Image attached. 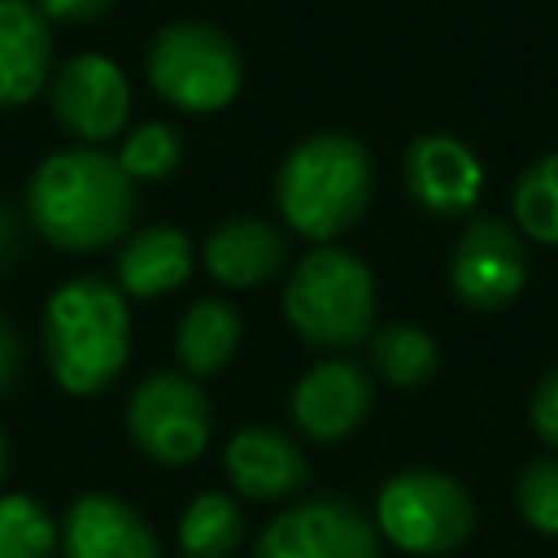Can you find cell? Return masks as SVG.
<instances>
[{
  "mask_svg": "<svg viewBox=\"0 0 558 558\" xmlns=\"http://www.w3.org/2000/svg\"><path fill=\"white\" fill-rule=\"evenodd\" d=\"M135 183L113 153L96 144H70L48 153L22 196L31 231L61 253H100L122 244L135 222Z\"/></svg>",
  "mask_w": 558,
  "mask_h": 558,
  "instance_id": "1",
  "label": "cell"
},
{
  "mask_svg": "<svg viewBox=\"0 0 558 558\" xmlns=\"http://www.w3.org/2000/svg\"><path fill=\"white\" fill-rule=\"evenodd\" d=\"M270 196L292 235L336 244L375 201V157L349 131H314L283 153Z\"/></svg>",
  "mask_w": 558,
  "mask_h": 558,
  "instance_id": "2",
  "label": "cell"
},
{
  "mask_svg": "<svg viewBox=\"0 0 558 558\" xmlns=\"http://www.w3.org/2000/svg\"><path fill=\"white\" fill-rule=\"evenodd\" d=\"M44 362L70 397H100L131 357V305L105 275H78L44 301Z\"/></svg>",
  "mask_w": 558,
  "mask_h": 558,
  "instance_id": "3",
  "label": "cell"
},
{
  "mask_svg": "<svg viewBox=\"0 0 558 558\" xmlns=\"http://www.w3.org/2000/svg\"><path fill=\"white\" fill-rule=\"evenodd\" d=\"M379 292L371 266L340 244H314L283 279V318L318 353H349L371 340Z\"/></svg>",
  "mask_w": 558,
  "mask_h": 558,
  "instance_id": "4",
  "label": "cell"
},
{
  "mask_svg": "<svg viewBox=\"0 0 558 558\" xmlns=\"http://www.w3.org/2000/svg\"><path fill=\"white\" fill-rule=\"evenodd\" d=\"M148 87L179 113H218L244 87V52L214 22H170L144 52Z\"/></svg>",
  "mask_w": 558,
  "mask_h": 558,
  "instance_id": "5",
  "label": "cell"
},
{
  "mask_svg": "<svg viewBox=\"0 0 558 558\" xmlns=\"http://www.w3.org/2000/svg\"><path fill=\"white\" fill-rule=\"evenodd\" d=\"M375 527L384 545L410 558H445L475 532V501L462 480L436 466H405L375 493Z\"/></svg>",
  "mask_w": 558,
  "mask_h": 558,
  "instance_id": "6",
  "label": "cell"
},
{
  "mask_svg": "<svg viewBox=\"0 0 558 558\" xmlns=\"http://www.w3.org/2000/svg\"><path fill=\"white\" fill-rule=\"evenodd\" d=\"M126 436L157 466H192L214 436L209 392L183 371L144 375L126 401Z\"/></svg>",
  "mask_w": 558,
  "mask_h": 558,
  "instance_id": "7",
  "label": "cell"
},
{
  "mask_svg": "<svg viewBox=\"0 0 558 558\" xmlns=\"http://www.w3.org/2000/svg\"><path fill=\"white\" fill-rule=\"evenodd\" d=\"M253 558H384V536L357 501L305 493L257 532Z\"/></svg>",
  "mask_w": 558,
  "mask_h": 558,
  "instance_id": "8",
  "label": "cell"
},
{
  "mask_svg": "<svg viewBox=\"0 0 558 558\" xmlns=\"http://www.w3.org/2000/svg\"><path fill=\"white\" fill-rule=\"evenodd\" d=\"M527 283V244L514 222L497 214H475L453 253H449V288L475 314H497L519 301Z\"/></svg>",
  "mask_w": 558,
  "mask_h": 558,
  "instance_id": "9",
  "label": "cell"
},
{
  "mask_svg": "<svg viewBox=\"0 0 558 558\" xmlns=\"http://www.w3.org/2000/svg\"><path fill=\"white\" fill-rule=\"evenodd\" d=\"M375 392L379 379L371 375V366H362L349 353H323L296 375L288 392V418L305 440L336 445L371 418Z\"/></svg>",
  "mask_w": 558,
  "mask_h": 558,
  "instance_id": "10",
  "label": "cell"
},
{
  "mask_svg": "<svg viewBox=\"0 0 558 558\" xmlns=\"http://www.w3.org/2000/svg\"><path fill=\"white\" fill-rule=\"evenodd\" d=\"M48 105L65 135L78 144H105L122 135L131 118V78L105 52H78L61 61L48 78Z\"/></svg>",
  "mask_w": 558,
  "mask_h": 558,
  "instance_id": "11",
  "label": "cell"
},
{
  "mask_svg": "<svg viewBox=\"0 0 558 558\" xmlns=\"http://www.w3.org/2000/svg\"><path fill=\"white\" fill-rule=\"evenodd\" d=\"M401 183L423 214L462 218L484 196V161L466 140L449 131H423L401 153Z\"/></svg>",
  "mask_w": 558,
  "mask_h": 558,
  "instance_id": "12",
  "label": "cell"
},
{
  "mask_svg": "<svg viewBox=\"0 0 558 558\" xmlns=\"http://www.w3.org/2000/svg\"><path fill=\"white\" fill-rule=\"evenodd\" d=\"M222 471L244 501H292L310 488V453L296 436L270 423H248L231 432L222 449Z\"/></svg>",
  "mask_w": 558,
  "mask_h": 558,
  "instance_id": "13",
  "label": "cell"
},
{
  "mask_svg": "<svg viewBox=\"0 0 558 558\" xmlns=\"http://www.w3.org/2000/svg\"><path fill=\"white\" fill-rule=\"evenodd\" d=\"M292 262L288 231L266 218H222L205 240H201V266L209 270L214 283L231 292L266 288L275 283Z\"/></svg>",
  "mask_w": 558,
  "mask_h": 558,
  "instance_id": "14",
  "label": "cell"
},
{
  "mask_svg": "<svg viewBox=\"0 0 558 558\" xmlns=\"http://www.w3.org/2000/svg\"><path fill=\"white\" fill-rule=\"evenodd\" d=\"M65 558H166L153 523L113 493H83L61 519Z\"/></svg>",
  "mask_w": 558,
  "mask_h": 558,
  "instance_id": "15",
  "label": "cell"
},
{
  "mask_svg": "<svg viewBox=\"0 0 558 558\" xmlns=\"http://www.w3.org/2000/svg\"><path fill=\"white\" fill-rule=\"evenodd\" d=\"M52 78V22L35 0H0V109H22Z\"/></svg>",
  "mask_w": 558,
  "mask_h": 558,
  "instance_id": "16",
  "label": "cell"
},
{
  "mask_svg": "<svg viewBox=\"0 0 558 558\" xmlns=\"http://www.w3.org/2000/svg\"><path fill=\"white\" fill-rule=\"evenodd\" d=\"M196 253L183 227L174 222H148L140 231H131L113 257V283L126 296H166L174 288H183L192 279Z\"/></svg>",
  "mask_w": 558,
  "mask_h": 558,
  "instance_id": "17",
  "label": "cell"
},
{
  "mask_svg": "<svg viewBox=\"0 0 558 558\" xmlns=\"http://www.w3.org/2000/svg\"><path fill=\"white\" fill-rule=\"evenodd\" d=\"M240 336H244V318H240V310L227 296H201V301H192L183 310L179 327H174L179 371L192 375V379L218 375L235 357Z\"/></svg>",
  "mask_w": 558,
  "mask_h": 558,
  "instance_id": "18",
  "label": "cell"
},
{
  "mask_svg": "<svg viewBox=\"0 0 558 558\" xmlns=\"http://www.w3.org/2000/svg\"><path fill=\"white\" fill-rule=\"evenodd\" d=\"M366 362H371V375L388 388H423L436 379L440 371V344L432 331H423L418 323H384L371 331L366 340Z\"/></svg>",
  "mask_w": 558,
  "mask_h": 558,
  "instance_id": "19",
  "label": "cell"
},
{
  "mask_svg": "<svg viewBox=\"0 0 558 558\" xmlns=\"http://www.w3.org/2000/svg\"><path fill=\"white\" fill-rule=\"evenodd\" d=\"M244 506L235 493L222 488H205L196 493L183 514H179V558H235V549L244 545Z\"/></svg>",
  "mask_w": 558,
  "mask_h": 558,
  "instance_id": "20",
  "label": "cell"
},
{
  "mask_svg": "<svg viewBox=\"0 0 558 558\" xmlns=\"http://www.w3.org/2000/svg\"><path fill=\"white\" fill-rule=\"evenodd\" d=\"M510 209L523 240L558 248V153H545L532 166H523L510 192Z\"/></svg>",
  "mask_w": 558,
  "mask_h": 558,
  "instance_id": "21",
  "label": "cell"
},
{
  "mask_svg": "<svg viewBox=\"0 0 558 558\" xmlns=\"http://www.w3.org/2000/svg\"><path fill=\"white\" fill-rule=\"evenodd\" d=\"M61 523L31 493H0V558H52Z\"/></svg>",
  "mask_w": 558,
  "mask_h": 558,
  "instance_id": "22",
  "label": "cell"
},
{
  "mask_svg": "<svg viewBox=\"0 0 558 558\" xmlns=\"http://www.w3.org/2000/svg\"><path fill=\"white\" fill-rule=\"evenodd\" d=\"M113 157L131 174V183H161L183 166V135L170 122L153 118V122L131 126Z\"/></svg>",
  "mask_w": 558,
  "mask_h": 558,
  "instance_id": "23",
  "label": "cell"
},
{
  "mask_svg": "<svg viewBox=\"0 0 558 558\" xmlns=\"http://www.w3.org/2000/svg\"><path fill=\"white\" fill-rule=\"evenodd\" d=\"M514 510L532 532L558 536V453H536L523 462L514 475Z\"/></svg>",
  "mask_w": 558,
  "mask_h": 558,
  "instance_id": "24",
  "label": "cell"
},
{
  "mask_svg": "<svg viewBox=\"0 0 558 558\" xmlns=\"http://www.w3.org/2000/svg\"><path fill=\"white\" fill-rule=\"evenodd\" d=\"M532 432L549 453H558V366H549L532 392Z\"/></svg>",
  "mask_w": 558,
  "mask_h": 558,
  "instance_id": "25",
  "label": "cell"
},
{
  "mask_svg": "<svg viewBox=\"0 0 558 558\" xmlns=\"http://www.w3.org/2000/svg\"><path fill=\"white\" fill-rule=\"evenodd\" d=\"M35 4L52 26H87L113 9V0H35Z\"/></svg>",
  "mask_w": 558,
  "mask_h": 558,
  "instance_id": "26",
  "label": "cell"
},
{
  "mask_svg": "<svg viewBox=\"0 0 558 558\" xmlns=\"http://www.w3.org/2000/svg\"><path fill=\"white\" fill-rule=\"evenodd\" d=\"M22 371V344H17V331L9 327V318L0 314V392L17 379Z\"/></svg>",
  "mask_w": 558,
  "mask_h": 558,
  "instance_id": "27",
  "label": "cell"
},
{
  "mask_svg": "<svg viewBox=\"0 0 558 558\" xmlns=\"http://www.w3.org/2000/svg\"><path fill=\"white\" fill-rule=\"evenodd\" d=\"M22 218L26 214H17L9 201H0V266H9L22 248Z\"/></svg>",
  "mask_w": 558,
  "mask_h": 558,
  "instance_id": "28",
  "label": "cell"
},
{
  "mask_svg": "<svg viewBox=\"0 0 558 558\" xmlns=\"http://www.w3.org/2000/svg\"><path fill=\"white\" fill-rule=\"evenodd\" d=\"M4 475H9V436L0 427V484H4Z\"/></svg>",
  "mask_w": 558,
  "mask_h": 558,
  "instance_id": "29",
  "label": "cell"
}]
</instances>
